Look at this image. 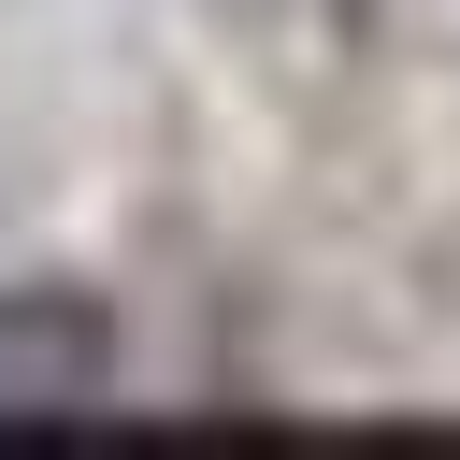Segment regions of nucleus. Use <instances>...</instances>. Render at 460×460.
I'll return each mask as SVG.
<instances>
[{
  "instance_id": "nucleus-1",
  "label": "nucleus",
  "mask_w": 460,
  "mask_h": 460,
  "mask_svg": "<svg viewBox=\"0 0 460 460\" xmlns=\"http://www.w3.org/2000/svg\"><path fill=\"white\" fill-rule=\"evenodd\" d=\"M115 374L129 345L86 288H0V431H72L115 402Z\"/></svg>"
}]
</instances>
